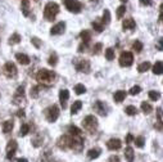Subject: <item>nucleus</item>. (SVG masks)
<instances>
[{"label":"nucleus","instance_id":"nucleus-1","mask_svg":"<svg viewBox=\"0 0 163 162\" xmlns=\"http://www.w3.org/2000/svg\"><path fill=\"white\" fill-rule=\"evenodd\" d=\"M55 73L53 71H49L46 68H42L37 72L36 75V80L39 81V84H42L44 86H50L54 84V80H55Z\"/></svg>","mask_w":163,"mask_h":162},{"label":"nucleus","instance_id":"nucleus-2","mask_svg":"<svg viewBox=\"0 0 163 162\" xmlns=\"http://www.w3.org/2000/svg\"><path fill=\"white\" fill-rule=\"evenodd\" d=\"M59 13V5L54 2H50L44 8V17L46 21H54Z\"/></svg>","mask_w":163,"mask_h":162},{"label":"nucleus","instance_id":"nucleus-3","mask_svg":"<svg viewBox=\"0 0 163 162\" xmlns=\"http://www.w3.org/2000/svg\"><path fill=\"white\" fill-rule=\"evenodd\" d=\"M44 115H45V118H46L48 122H50V124L55 122L58 120V117H59V107L57 104L49 106L44 111Z\"/></svg>","mask_w":163,"mask_h":162},{"label":"nucleus","instance_id":"nucleus-4","mask_svg":"<svg viewBox=\"0 0 163 162\" xmlns=\"http://www.w3.org/2000/svg\"><path fill=\"white\" fill-rule=\"evenodd\" d=\"M73 66L79 72H84V73H89L91 70L90 62L85 58H74L73 59Z\"/></svg>","mask_w":163,"mask_h":162},{"label":"nucleus","instance_id":"nucleus-5","mask_svg":"<svg viewBox=\"0 0 163 162\" xmlns=\"http://www.w3.org/2000/svg\"><path fill=\"white\" fill-rule=\"evenodd\" d=\"M82 125H84V129H85L86 131L94 133L96 129H98V118L95 116H93V115H89V116H86L84 118Z\"/></svg>","mask_w":163,"mask_h":162},{"label":"nucleus","instance_id":"nucleus-6","mask_svg":"<svg viewBox=\"0 0 163 162\" xmlns=\"http://www.w3.org/2000/svg\"><path fill=\"white\" fill-rule=\"evenodd\" d=\"M64 5H66V8L70 10L71 13H74V14H77L80 13L84 5L81 2H79V0H64Z\"/></svg>","mask_w":163,"mask_h":162},{"label":"nucleus","instance_id":"nucleus-7","mask_svg":"<svg viewBox=\"0 0 163 162\" xmlns=\"http://www.w3.org/2000/svg\"><path fill=\"white\" fill-rule=\"evenodd\" d=\"M3 73L8 79H14L18 73V70H17V66L13 63V62H7L3 67Z\"/></svg>","mask_w":163,"mask_h":162},{"label":"nucleus","instance_id":"nucleus-8","mask_svg":"<svg viewBox=\"0 0 163 162\" xmlns=\"http://www.w3.org/2000/svg\"><path fill=\"white\" fill-rule=\"evenodd\" d=\"M134 63V54L131 52H122L119 56V66L130 67Z\"/></svg>","mask_w":163,"mask_h":162},{"label":"nucleus","instance_id":"nucleus-9","mask_svg":"<svg viewBox=\"0 0 163 162\" xmlns=\"http://www.w3.org/2000/svg\"><path fill=\"white\" fill-rule=\"evenodd\" d=\"M26 102V96H25V88L23 86H18L16 94L13 95V104L16 106H22Z\"/></svg>","mask_w":163,"mask_h":162},{"label":"nucleus","instance_id":"nucleus-10","mask_svg":"<svg viewBox=\"0 0 163 162\" xmlns=\"http://www.w3.org/2000/svg\"><path fill=\"white\" fill-rule=\"evenodd\" d=\"M71 144H72V136L68 134V135H62L58 142H57V145L59 149H63V150H68L71 149Z\"/></svg>","mask_w":163,"mask_h":162},{"label":"nucleus","instance_id":"nucleus-11","mask_svg":"<svg viewBox=\"0 0 163 162\" xmlns=\"http://www.w3.org/2000/svg\"><path fill=\"white\" fill-rule=\"evenodd\" d=\"M17 148H18V144H17L16 140H9L8 144H7V158L8 160H13L14 158Z\"/></svg>","mask_w":163,"mask_h":162},{"label":"nucleus","instance_id":"nucleus-12","mask_svg":"<svg viewBox=\"0 0 163 162\" xmlns=\"http://www.w3.org/2000/svg\"><path fill=\"white\" fill-rule=\"evenodd\" d=\"M66 30V22H58L50 28V35H62Z\"/></svg>","mask_w":163,"mask_h":162},{"label":"nucleus","instance_id":"nucleus-13","mask_svg":"<svg viewBox=\"0 0 163 162\" xmlns=\"http://www.w3.org/2000/svg\"><path fill=\"white\" fill-rule=\"evenodd\" d=\"M121 147H122L121 140L117 139V138H112V139H109V140H108V143H107V148L109 149V150H118Z\"/></svg>","mask_w":163,"mask_h":162},{"label":"nucleus","instance_id":"nucleus-14","mask_svg":"<svg viewBox=\"0 0 163 162\" xmlns=\"http://www.w3.org/2000/svg\"><path fill=\"white\" fill-rule=\"evenodd\" d=\"M70 99V91L67 89H62L59 91V102L63 107V110H66L67 108V101Z\"/></svg>","mask_w":163,"mask_h":162},{"label":"nucleus","instance_id":"nucleus-15","mask_svg":"<svg viewBox=\"0 0 163 162\" xmlns=\"http://www.w3.org/2000/svg\"><path fill=\"white\" fill-rule=\"evenodd\" d=\"M122 28L123 30H135L136 28V23L134 18H126L122 22Z\"/></svg>","mask_w":163,"mask_h":162},{"label":"nucleus","instance_id":"nucleus-16","mask_svg":"<svg viewBox=\"0 0 163 162\" xmlns=\"http://www.w3.org/2000/svg\"><path fill=\"white\" fill-rule=\"evenodd\" d=\"M16 59L21 64H23V66H27V64H30V62H31L30 57L27 56V54H23V53H17L16 54Z\"/></svg>","mask_w":163,"mask_h":162},{"label":"nucleus","instance_id":"nucleus-17","mask_svg":"<svg viewBox=\"0 0 163 162\" xmlns=\"http://www.w3.org/2000/svg\"><path fill=\"white\" fill-rule=\"evenodd\" d=\"M94 110L99 113L100 116H105L107 115V112H105V106H104V103L102 102V101H96L95 103H94Z\"/></svg>","mask_w":163,"mask_h":162},{"label":"nucleus","instance_id":"nucleus-18","mask_svg":"<svg viewBox=\"0 0 163 162\" xmlns=\"http://www.w3.org/2000/svg\"><path fill=\"white\" fill-rule=\"evenodd\" d=\"M80 37H81L82 42H85V44L89 45V42H90V40H91V32L88 31V30H84V31H81Z\"/></svg>","mask_w":163,"mask_h":162},{"label":"nucleus","instance_id":"nucleus-19","mask_svg":"<svg viewBox=\"0 0 163 162\" xmlns=\"http://www.w3.org/2000/svg\"><path fill=\"white\" fill-rule=\"evenodd\" d=\"M13 127H14V122H13L12 120H7V121L3 124V131H4V134L12 133Z\"/></svg>","mask_w":163,"mask_h":162},{"label":"nucleus","instance_id":"nucleus-20","mask_svg":"<svg viewBox=\"0 0 163 162\" xmlns=\"http://www.w3.org/2000/svg\"><path fill=\"white\" fill-rule=\"evenodd\" d=\"M125 157L127 160V162H134L135 160V153H134V149L131 147H127L125 149Z\"/></svg>","mask_w":163,"mask_h":162},{"label":"nucleus","instance_id":"nucleus-21","mask_svg":"<svg viewBox=\"0 0 163 162\" xmlns=\"http://www.w3.org/2000/svg\"><path fill=\"white\" fill-rule=\"evenodd\" d=\"M100 153H102V150L99 148H93V149H90L88 152V158L89 160H96L98 157L100 156Z\"/></svg>","mask_w":163,"mask_h":162},{"label":"nucleus","instance_id":"nucleus-22","mask_svg":"<svg viewBox=\"0 0 163 162\" xmlns=\"http://www.w3.org/2000/svg\"><path fill=\"white\" fill-rule=\"evenodd\" d=\"M21 9H22L23 16H25V17H28V16H30V0H22Z\"/></svg>","mask_w":163,"mask_h":162},{"label":"nucleus","instance_id":"nucleus-23","mask_svg":"<svg viewBox=\"0 0 163 162\" xmlns=\"http://www.w3.org/2000/svg\"><path fill=\"white\" fill-rule=\"evenodd\" d=\"M91 26H93V28L96 31V32H102L103 30H104V25H103V22H102V19H95V21H93V23H91Z\"/></svg>","mask_w":163,"mask_h":162},{"label":"nucleus","instance_id":"nucleus-24","mask_svg":"<svg viewBox=\"0 0 163 162\" xmlns=\"http://www.w3.org/2000/svg\"><path fill=\"white\" fill-rule=\"evenodd\" d=\"M125 98H126V91H123V90H118V91L114 93V102H116V103H121V102H123Z\"/></svg>","mask_w":163,"mask_h":162},{"label":"nucleus","instance_id":"nucleus-25","mask_svg":"<svg viewBox=\"0 0 163 162\" xmlns=\"http://www.w3.org/2000/svg\"><path fill=\"white\" fill-rule=\"evenodd\" d=\"M82 108V102L81 101H76V102H73V104L71 106V113L72 115H76L80 110Z\"/></svg>","mask_w":163,"mask_h":162},{"label":"nucleus","instance_id":"nucleus-26","mask_svg":"<svg viewBox=\"0 0 163 162\" xmlns=\"http://www.w3.org/2000/svg\"><path fill=\"white\" fill-rule=\"evenodd\" d=\"M162 72H163V63H162V61H157L156 64L153 66V73L154 75H162Z\"/></svg>","mask_w":163,"mask_h":162},{"label":"nucleus","instance_id":"nucleus-27","mask_svg":"<svg viewBox=\"0 0 163 162\" xmlns=\"http://www.w3.org/2000/svg\"><path fill=\"white\" fill-rule=\"evenodd\" d=\"M151 67V64H150V62H143V63H140L139 66H137V71L140 72V73H144V72H146L149 68Z\"/></svg>","mask_w":163,"mask_h":162},{"label":"nucleus","instance_id":"nucleus-28","mask_svg":"<svg viewBox=\"0 0 163 162\" xmlns=\"http://www.w3.org/2000/svg\"><path fill=\"white\" fill-rule=\"evenodd\" d=\"M9 45H16V44H19L21 42V35L17 34V32H14V34L9 37Z\"/></svg>","mask_w":163,"mask_h":162},{"label":"nucleus","instance_id":"nucleus-29","mask_svg":"<svg viewBox=\"0 0 163 162\" xmlns=\"http://www.w3.org/2000/svg\"><path fill=\"white\" fill-rule=\"evenodd\" d=\"M68 133H70V135H72V136H80L82 131L80 130L77 126L71 125V126H68Z\"/></svg>","mask_w":163,"mask_h":162},{"label":"nucleus","instance_id":"nucleus-30","mask_svg":"<svg viewBox=\"0 0 163 162\" xmlns=\"http://www.w3.org/2000/svg\"><path fill=\"white\" fill-rule=\"evenodd\" d=\"M102 22L103 25H109L111 23V12L108 9H104V12H103V18H102Z\"/></svg>","mask_w":163,"mask_h":162},{"label":"nucleus","instance_id":"nucleus-31","mask_svg":"<svg viewBox=\"0 0 163 162\" xmlns=\"http://www.w3.org/2000/svg\"><path fill=\"white\" fill-rule=\"evenodd\" d=\"M141 111H143L145 115H149L150 112H153V107H151V104L148 103V102H143L141 103Z\"/></svg>","mask_w":163,"mask_h":162},{"label":"nucleus","instance_id":"nucleus-32","mask_svg":"<svg viewBox=\"0 0 163 162\" xmlns=\"http://www.w3.org/2000/svg\"><path fill=\"white\" fill-rule=\"evenodd\" d=\"M143 48H144V45H143V42H141V41L135 40V41L132 42V50H134V52H136V53H141Z\"/></svg>","mask_w":163,"mask_h":162},{"label":"nucleus","instance_id":"nucleus-33","mask_svg":"<svg viewBox=\"0 0 163 162\" xmlns=\"http://www.w3.org/2000/svg\"><path fill=\"white\" fill-rule=\"evenodd\" d=\"M125 112H126V115H128V116H135V115L137 113V108H136L135 106H127V107L125 108Z\"/></svg>","mask_w":163,"mask_h":162},{"label":"nucleus","instance_id":"nucleus-34","mask_svg":"<svg viewBox=\"0 0 163 162\" xmlns=\"http://www.w3.org/2000/svg\"><path fill=\"white\" fill-rule=\"evenodd\" d=\"M134 143L137 148H143L145 145V139L144 136H137V138H134Z\"/></svg>","mask_w":163,"mask_h":162},{"label":"nucleus","instance_id":"nucleus-35","mask_svg":"<svg viewBox=\"0 0 163 162\" xmlns=\"http://www.w3.org/2000/svg\"><path fill=\"white\" fill-rule=\"evenodd\" d=\"M148 95H149V99L153 101V102H156V101H158V99L161 98V94H159V91H157V90H150V91L148 93Z\"/></svg>","mask_w":163,"mask_h":162},{"label":"nucleus","instance_id":"nucleus-36","mask_svg":"<svg viewBox=\"0 0 163 162\" xmlns=\"http://www.w3.org/2000/svg\"><path fill=\"white\" fill-rule=\"evenodd\" d=\"M30 133V125L28 124H23L19 129V136H26Z\"/></svg>","mask_w":163,"mask_h":162},{"label":"nucleus","instance_id":"nucleus-37","mask_svg":"<svg viewBox=\"0 0 163 162\" xmlns=\"http://www.w3.org/2000/svg\"><path fill=\"white\" fill-rule=\"evenodd\" d=\"M105 58H107V61H113L114 59V49L113 48H108L105 50Z\"/></svg>","mask_w":163,"mask_h":162},{"label":"nucleus","instance_id":"nucleus-38","mask_svg":"<svg viewBox=\"0 0 163 162\" xmlns=\"http://www.w3.org/2000/svg\"><path fill=\"white\" fill-rule=\"evenodd\" d=\"M48 63L50 64V66H57V63H58V56H57V54L55 53H53L51 54V56L49 57V59H48Z\"/></svg>","mask_w":163,"mask_h":162},{"label":"nucleus","instance_id":"nucleus-39","mask_svg":"<svg viewBox=\"0 0 163 162\" xmlns=\"http://www.w3.org/2000/svg\"><path fill=\"white\" fill-rule=\"evenodd\" d=\"M74 93L77 94V95H81V94L86 93V88H85L82 84H77V85L74 86Z\"/></svg>","mask_w":163,"mask_h":162},{"label":"nucleus","instance_id":"nucleus-40","mask_svg":"<svg viewBox=\"0 0 163 162\" xmlns=\"http://www.w3.org/2000/svg\"><path fill=\"white\" fill-rule=\"evenodd\" d=\"M125 13H126V7L122 4V5H119L118 8H117V18L118 19H121L123 16H125Z\"/></svg>","mask_w":163,"mask_h":162},{"label":"nucleus","instance_id":"nucleus-41","mask_svg":"<svg viewBox=\"0 0 163 162\" xmlns=\"http://www.w3.org/2000/svg\"><path fill=\"white\" fill-rule=\"evenodd\" d=\"M40 95V86H32L31 88V96L32 98H37Z\"/></svg>","mask_w":163,"mask_h":162},{"label":"nucleus","instance_id":"nucleus-42","mask_svg":"<svg viewBox=\"0 0 163 162\" xmlns=\"http://www.w3.org/2000/svg\"><path fill=\"white\" fill-rule=\"evenodd\" d=\"M31 42H32V44H34V47L35 48H41V44H42V42H41V40L39 39V37H36V36H34V37H32L31 39Z\"/></svg>","mask_w":163,"mask_h":162},{"label":"nucleus","instance_id":"nucleus-43","mask_svg":"<svg viewBox=\"0 0 163 162\" xmlns=\"http://www.w3.org/2000/svg\"><path fill=\"white\" fill-rule=\"evenodd\" d=\"M140 91H141V88L139 85H135V86H132V88L130 89V94H131V95H137Z\"/></svg>","mask_w":163,"mask_h":162},{"label":"nucleus","instance_id":"nucleus-44","mask_svg":"<svg viewBox=\"0 0 163 162\" xmlns=\"http://www.w3.org/2000/svg\"><path fill=\"white\" fill-rule=\"evenodd\" d=\"M102 48H103V45L100 44V42H98V44H95V45H94V48H93V54H99V53H100V50H102Z\"/></svg>","mask_w":163,"mask_h":162},{"label":"nucleus","instance_id":"nucleus-45","mask_svg":"<svg viewBox=\"0 0 163 162\" xmlns=\"http://www.w3.org/2000/svg\"><path fill=\"white\" fill-rule=\"evenodd\" d=\"M139 2H140V5H143V7H150L153 4L151 0H139Z\"/></svg>","mask_w":163,"mask_h":162},{"label":"nucleus","instance_id":"nucleus-46","mask_svg":"<svg viewBox=\"0 0 163 162\" xmlns=\"http://www.w3.org/2000/svg\"><path fill=\"white\" fill-rule=\"evenodd\" d=\"M157 117H158V122H162V107L157 108Z\"/></svg>","mask_w":163,"mask_h":162},{"label":"nucleus","instance_id":"nucleus-47","mask_svg":"<svg viewBox=\"0 0 163 162\" xmlns=\"http://www.w3.org/2000/svg\"><path fill=\"white\" fill-rule=\"evenodd\" d=\"M86 48H88V44H85V42H81V44L79 45V52L80 53H84L86 50Z\"/></svg>","mask_w":163,"mask_h":162},{"label":"nucleus","instance_id":"nucleus-48","mask_svg":"<svg viewBox=\"0 0 163 162\" xmlns=\"http://www.w3.org/2000/svg\"><path fill=\"white\" fill-rule=\"evenodd\" d=\"M134 142V136H132V134H127V136H126V143L127 144H131Z\"/></svg>","mask_w":163,"mask_h":162},{"label":"nucleus","instance_id":"nucleus-49","mask_svg":"<svg viewBox=\"0 0 163 162\" xmlns=\"http://www.w3.org/2000/svg\"><path fill=\"white\" fill-rule=\"evenodd\" d=\"M108 162H121V160H119L118 156H111L109 160H108Z\"/></svg>","mask_w":163,"mask_h":162},{"label":"nucleus","instance_id":"nucleus-50","mask_svg":"<svg viewBox=\"0 0 163 162\" xmlns=\"http://www.w3.org/2000/svg\"><path fill=\"white\" fill-rule=\"evenodd\" d=\"M17 116L18 117H25V110H18L17 111Z\"/></svg>","mask_w":163,"mask_h":162},{"label":"nucleus","instance_id":"nucleus-51","mask_svg":"<svg viewBox=\"0 0 163 162\" xmlns=\"http://www.w3.org/2000/svg\"><path fill=\"white\" fill-rule=\"evenodd\" d=\"M158 49H159V52H162V39H159V41H158Z\"/></svg>","mask_w":163,"mask_h":162},{"label":"nucleus","instance_id":"nucleus-52","mask_svg":"<svg viewBox=\"0 0 163 162\" xmlns=\"http://www.w3.org/2000/svg\"><path fill=\"white\" fill-rule=\"evenodd\" d=\"M17 162H28V161H27L26 158H18V160H17Z\"/></svg>","mask_w":163,"mask_h":162},{"label":"nucleus","instance_id":"nucleus-53","mask_svg":"<svg viewBox=\"0 0 163 162\" xmlns=\"http://www.w3.org/2000/svg\"><path fill=\"white\" fill-rule=\"evenodd\" d=\"M119 2H121V3H126V2H127V0H119Z\"/></svg>","mask_w":163,"mask_h":162},{"label":"nucleus","instance_id":"nucleus-54","mask_svg":"<svg viewBox=\"0 0 163 162\" xmlns=\"http://www.w3.org/2000/svg\"><path fill=\"white\" fill-rule=\"evenodd\" d=\"M90 2H94V0H90Z\"/></svg>","mask_w":163,"mask_h":162},{"label":"nucleus","instance_id":"nucleus-55","mask_svg":"<svg viewBox=\"0 0 163 162\" xmlns=\"http://www.w3.org/2000/svg\"><path fill=\"white\" fill-rule=\"evenodd\" d=\"M35 2H39V0H35Z\"/></svg>","mask_w":163,"mask_h":162}]
</instances>
